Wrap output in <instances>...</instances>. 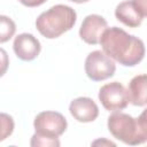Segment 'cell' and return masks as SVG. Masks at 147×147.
Segmentation results:
<instances>
[{
    "instance_id": "cell-1",
    "label": "cell",
    "mask_w": 147,
    "mask_h": 147,
    "mask_svg": "<svg viewBox=\"0 0 147 147\" xmlns=\"http://www.w3.org/2000/svg\"><path fill=\"white\" fill-rule=\"evenodd\" d=\"M99 44L105 54L124 67H134L145 56L144 41L118 26L107 28Z\"/></svg>"
},
{
    "instance_id": "cell-2",
    "label": "cell",
    "mask_w": 147,
    "mask_h": 147,
    "mask_svg": "<svg viewBox=\"0 0 147 147\" xmlns=\"http://www.w3.org/2000/svg\"><path fill=\"white\" fill-rule=\"evenodd\" d=\"M107 125L109 132L126 145L136 146L145 144L147 140L146 111H142L138 118L125 113L114 111L108 117Z\"/></svg>"
},
{
    "instance_id": "cell-3",
    "label": "cell",
    "mask_w": 147,
    "mask_h": 147,
    "mask_svg": "<svg viewBox=\"0 0 147 147\" xmlns=\"http://www.w3.org/2000/svg\"><path fill=\"white\" fill-rule=\"evenodd\" d=\"M76 20L77 14L75 9L67 5H55L37 17L36 28L45 38L54 39L71 30Z\"/></svg>"
},
{
    "instance_id": "cell-4",
    "label": "cell",
    "mask_w": 147,
    "mask_h": 147,
    "mask_svg": "<svg viewBox=\"0 0 147 147\" xmlns=\"http://www.w3.org/2000/svg\"><path fill=\"white\" fill-rule=\"evenodd\" d=\"M116 64L107 54L101 51L91 52L85 60V72L94 82H101L114 76Z\"/></svg>"
},
{
    "instance_id": "cell-5",
    "label": "cell",
    "mask_w": 147,
    "mask_h": 147,
    "mask_svg": "<svg viewBox=\"0 0 147 147\" xmlns=\"http://www.w3.org/2000/svg\"><path fill=\"white\" fill-rule=\"evenodd\" d=\"M67 126L68 123L65 117L57 111H41L33 121L36 133L51 138H59L62 136Z\"/></svg>"
},
{
    "instance_id": "cell-6",
    "label": "cell",
    "mask_w": 147,
    "mask_h": 147,
    "mask_svg": "<svg viewBox=\"0 0 147 147\" xmlns=\"http://www.w3.org/2000/svg\"><path fill=\"white\" fill-rule=\"evenodd\" d=\"M99 100L108 111H121L129 105L127 90L118 82L108 83L99 90Z\"/></svg>"
},
{
    "instance_id": "cell-7",
    "label": "cell",
    "mask_w": 147,
    "mask_h": 147,
    "mask_svg": "<svg viewBox=\"0 0 147 147\" xmlns=\"http://www.w3.org/2000/svg\"><path fill=\"white\" fill-rule=\"evenodd\" d=\"M107 28V21L102 16L98 14H91L83 20L79 28V37L88 45H96L100 41L102 32Z\"/></svg>"
},
{
    "instance_id": "cell-8",
    "label": "cell",
    "mask_w": 147,
    "mask_h": 147,
    "mask_svg": "<svg viewBox=\"0 0 147 147\" xmlns=\"http://www.w3.org/2000/svg\"><path fill=\"white\" fill-rule=\"evenodd\" d=\"M13 49L18 59L22 61H32L34 60L40 51V41L31 33H21L14 39Z\"/></svg>"
},
{
    "instance_id": "cell-9",
    "label": "cell",
    "mask_w": 147,
    "mask_h": 147,
    "mask_svg": "<svg viewBox=\"0 0 147 147\" xmlns=\"http://www.w3.org/2000/svg\"><path fill=\"white\" fill-rule=\"evenodd\" d=\"M71 116L80 123H90L99 116V108L96 103L87 96H79L74 99L69 105Z\"/></svg>"
},
{
    "instance_id": "cell-10",
    "label": "cell",
    "mask_w": 147,
    "mask_h": 147,
    "mask_svg": "<svg viewBox=\"0 0 147 147\" xmlns=\"http://www.w3.org/2000/svg\"><path fill=\"white\" fill-rule=\"evenodd\" d=\"M115 16L119 22L130 28L139 26L145 18L142 14L138 10V8L134 6L132 0H126L118 3L115 9Z\"/></svg>"
},
{
    "instance_id": "cell-11",
    "label": "cell",
    "mask_w": 147,
    "mask_h": 147,
    "mask_svg": "<svg viewBox=\"0 0 147 147\" xmlns=\"http://www.w3.org/2000/svg\"><path fill=\"white\" fill-rule=\"evenodd\" d=\"M146 90H147V77L146 75H138L129 83V102L134 106L142 107L146 105Z\"/></svg>"
},
{
    "instance_id": "cell-12",
    "label": "cell",
    "mask_w": 147,
    "mask_h": 147,
    "mask_svg": "<svg viewBox=\"0 0 147 147\" xmlns=\"http://www.w3.org/2000/svg\"><path fill=\"white\" fill-rule=\"evenodd\" d=\"M15 22L6 15H0V44L7 42L15 34Z\"/></svg>"
},
{
    "instance_id": "cell-13",
    "label": "cell",
    "mask_w": 147,
    "mask_h": 147,
    "mask_svg": "<svg viewBox=\"0 0 147 147\" xmlns=\"http://www.w3.org/2000/svg\"><path fill=\"white\" fill-rule=\"evenodd\" d=\"M15 123L9 114L0 113V141L7 139L14 131Z\"/></svg>"
},
{
    "instance_id": "cell-14",
    "label": "cell",
    "mask_w": 147,
    "mask_h": 147,
    "mask_svg": "<svg viewBox=\"0 0 147 147\" xmlns=\"http://www.w3.org/2000/svg\"><path fill=\"white\" fill-rule=\"evenodd\" d=\"M30 145L32 147L41 146V147H59L60 146V140L59 138H51L46 136H40L34 133L31 138Z\"/></svg>"
},
{
    "instance_id": "cell-15",
    "label": "cell",
    "mask_w": 147,
    "mask_h": 147,
    "mask_svg": "<svg viewBox=\"0 0 147 147\" xmlns=\"http://www.w3.org/2000/svg\"><path fill=\"white\" fill-rule=\"evenodd\" d=\"M9 67V57H8V53L0 47V77H2Z\"/></svg>"
},
{
    "instance_id": "cell-16",
    "label": "cell",
    "mask_w": 147,
    "mask_h": 147,
    "mask_svg": "<svg viewBox=\"0 0 147 147\" xmlns=\"http://www.w3.org/2000/svg\"><path fill=\"white\" fill-rule=\"evenodd\" d=\"M134 6L138 8V10L142 14L144 17L147 16V0H132Z\"/></svg>"
},
{
    "instance_id": "cell-17",
    "label": "cell",
    "mask_w": 147,
    "mask_h": 147,
    "mask_svg": "<svg viewBox=\"0 0 147 147\" xmlns=\"http://www.w3.org/2000/svg\"><path fill=\"white\" fill-rule=\"evenodd\" d=\"M18 1L26 7H38L42 3H45L47 0H18Z\"/></svg>"
},
{
    "instance_id": "cell-18",
    "label": "cell",
    "mask_w": 147,
    "mask_h": 147,
    "mask_svg": "<svg viewBox=\"0 0 147 147\" xmlns=\"http://www.w3.org/2000/svg\"><path fill=\"white\" fill-rule=\"evenodd\" d=\"M92 145H93V146H96V145H101V146H103V145H106V146H115L114 142L108 141V140H105V139H98V140L93 141Z\"/></svg>"
},
{
    "instance_id": "cell-19",
    "label": "cell",
    "mask_w": 147,
    "mask_h": 147,
    "mask_svg": "<svg viewBox=\"0 0 147 147\" xmlns=\"http://www.w3.org/2000/svg\"><path fill=\"white\" fill-rule=\"evenodd\" d=\"M69 1H72V2H76V3H83V2H87L88 0H69Z\"/></svg>"
}]
</instances>
